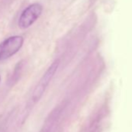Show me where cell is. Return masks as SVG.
Segmentation results:
<instances>
[{
  "mask_svg": "<svg viewBox=\"0 0 132 132\" xmlns=\"http://www.w3.org/2000/svg\"><path fill=\"white\" fill-rule=\"evenodd\" d=\"M58 66H59V60L54 61L49 66V68L47 69V71L43 75V76L41 77L40 81L37 82V86H35V88L32 93V96H31V102L34 104L37 103L40 100L42 96L44 95L46 89L47 88V86L50 84L51 79H53L54 74L56 73V72L58 69Z\"/></svg>",
  "mask_w": 132,
  "mask_h": 132,
  "instance_id": "cell-1",
  "label": "cell"
},
{
  "mask_svg": "<svg viewBox=\"0 0 132 132\" xmlns=\"http://www.w3.org/2000/svg\"><path fill=\"white\" fill-rule=\"evenodd\" d=\"M24 38L15 35L6 38L0 44V61L6 60L16 54L23 47Z\"/></svg>",
  "mask_w": 132,
  "mask_h": 132,
  "instance_id": "cell-2",
  "label": "cell"
},
{
  "mask_svg": "<svg viewBox=\"0 0 132 132\" xmlns=\"http://www.w3.org/2000/svg\"><path fill=\"white\" fill-rule=\"evenodd\" d=\"M43 6L40 3H33L27 6L21 13L18 26L21 29H27L32 26L41 16Z\"/></svg>",
  "mask_w": 132,
  "mask_h": 132,
  "instance_id": "cell-3",
  "label": "cell"
},
{
  "mask_svg": "<svg viewBox=\"0 0 132 132\" xmlns=\"http://www.w3.org/2000/svg\"><path fill=\"white\" fill-rule=\"evenodd\" d=\"M0 82H1V76H0Z\"/></svg>",
  "mask_w": 132,
  "mask_h": 132,
  "instance_id": "cell-4",
  "label": "cell"
}]
</instances>
